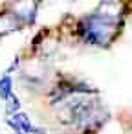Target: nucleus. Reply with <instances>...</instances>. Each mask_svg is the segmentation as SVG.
<instances>
[{"label": "nucleus", "instance_id": "2", "mask_svg": "<svg viewBox=\"0 0 132 134\" xmlns=\"http://www.w3.org/2000/svg\"><path fill=\"white\" fill-rule=\"evenodd\" d=\"M13 15L19 19V22H31L33 17H35V9L37 6L31 4V2H26V4H17L13 6Z\"/></svg>", "mask_w": 132, "mask_h": 134}, {"label": "nucleus", "instance_id": "1", "mask_svg": "<svg viewBox=\"0 0 132 134\" xmlns=\"http://www.w3.org/2000/svg\"><path fill=\"white\" fill-rule=\"evenodd\" d=\"M117 26H119V22H114V20L103 17L95 11L94 15H88L81 20L79 33L92 44L108 46L117 33Z\"/></svg>", "mask_w": 132, "mask_h": 134}, {"label": "nucleus", "instance_id": "4", "mask_svg": "<svg viewBox=\"0 0 132 134\" xmlns=\"http://www.w3.org/2000/svg\"><path fill=\"white\" fill-rule=\"evenodd\" d=\"M13 96V90H11V77L9 75H4L0 79V97L2 99H8Z\"/></svg>", "mask_w": 132, "mask_h": 134}, {"label": "nucleus", "instance_id": "3", "mask_svg": "<svg viewBox=\"0 0 132 134\" xmlns=\"http://www.w3.org/2000/svg\"><path fill=\"white\" fill-rule=\"evenodd\" d=\"M19 26H20V22H19V19L13 13H0V35L11 33Z\"/></svg>", "mask_w": 132, "mask_h": 134}]
</instances>
